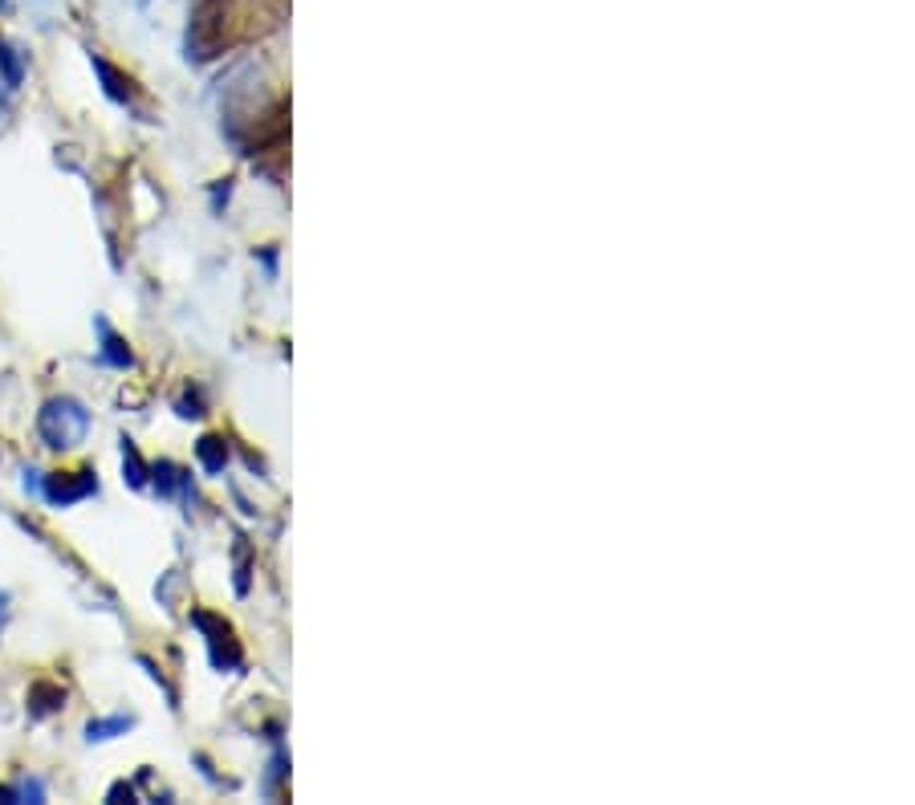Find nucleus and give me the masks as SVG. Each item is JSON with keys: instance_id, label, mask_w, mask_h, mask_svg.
<instances>
[{"instance_id": "obj_11", "label": "nucleus", "mask_w": 915, "mask_h": 805, "mask_svg": "<svg viewBox=\"0 0 915 805\" xmlns=\"http://www.w3.org/2000/svg\"><path fill=\"white\" fill-rule=\"evenodd\" d=\"M0 9H9V0H0Z\"/></svg>"}, {"instance_id": "obj_1", "label": "nucleus", "mask_w": 915, "mask_h": 805, "mask_svg": "<svg viewBox=\"0 0 915 805\" xmlns=\"http://www.w3.org/2000/svg\"><path fill=\"white\" fill-rule=\"evenodd\" d=\"M37 427L49 448H78L90 431V411L78 399H49Z\"/></svg>"}, {"instance_id": "obj_10", "label": "nucleus", "mask_w": 915, "mask_h": 805, "mask_svg": "<svg viewBox=\"0 0 915 805\" xmlns=\"http://www.w3.org/2000/svg\"><path fill=\"white\" fill-rule=\"evenodd\" d=\"M127 728H131V716H114V720H90L86 736H90V740H110V736L127 732Z\"/></svg>"}, {"instance_id": "obj_7", "label": "nucleus", "mask_w": 915, "mask_h": 805, "mask_svg": "<svg viewBox=\"0 0 915 805\" xmlns=\"http://www.w3.org/2000/svg\"><path fill=\"white\" fill-rule=\"evenodd\" d=\"M196 456H200V464H204V472H224V464H228V444L220 440V436H204L200 444H196Z\"/></svg>"}, {"instance_id": "obj_6", "label": "nucleus", "mask_w": 915, "mask_h": 805, "mask_svg": "<svg viewBox=\"0 0 915 805\" xmlns=\"http://www.w3.org/2000/svg\"><path fill=\"white\" fill-rule=\"evenodd\" d=\"M61 704H66V692H61L57 684H33V688H29V712H33V716H49V712H57Z\"/></svg>"}, {"instance_id": "obj_4", "label": "nucleus", "mask_w": 915, "mask_h": 805, "mask_svg": "<svg viewBox=\"0 0 915 805\" xmlns=\"http://www.w3.org/2000/svg\"><path fill=\"white\" fill-rule=\"evenodd\" d=\"M94 70H98V78L106 82V94L114 98V102H131L135 98V82L131 78H122L110 61H102V57H94Z\"/></svg>"}, {"instance_id": "obj_2", "label": "nucleus", "mask_w": 915, "mask_h": 805, "mask_svg": "<svg viewBox=\"0 0 915 805\" xmlns=\"http://www.w3.org/2000/svg\"><path fill=\"white\" fill-rule=\"evenodd\" d=\"M41 492H45L49 505L66 509V505L86 501L90 492H98V480H94V472H53V476L41 484Z\"/></svg>"}, {"instance_id": "obj_9", "label": "nucleus", "mask_w": 915, "mask_h": 805, "mask_svg": "<svg viewBox=\"0 0 915 805\" xmlns=\"http://www.w3.org/2000/svg\"><path fill=\"white\" fill-rule=\"evenodd\" d=\"M0 70H5V86H9V90H17V86H21V78H25L21 57H17V49H13V45H5V41H0Z\"/></svg>"}, {"instance_id": "obj_5", "label": "nucleus", "mask_w": 915, "mask_h": 805, "mask_svg": "<svg viewBox=\"0 0 915 805\" xmlns=\"http://www.w3.org/2000/svg\"><path fill=\"white\" fill-rule=\"evenodd\" d=\"M98 334H102V358L110 362V366H118V370H127L131 362H135V354L127 350V342H122L106 322H98Z\"/></svg>"}, {"instance_id": "obj_8", "label": "nucleus", "mask_w": 915, "mask_h": 805, "mask_svg": "<svg viewBox=\"0 0 915 805\" xmlns=\"http://www.w3.org/2000/svg\"><path fill=\"white\" fill-rule=\"evenodd\" d=\"M122 468H127V480H131L135 488L147 484V464L139 460V448H135L131 440H122Z\"/></svg>"}, {"instance_id": "obj_3", "label": "nucleus", "mask_w": 915, "mask_h": 805, "mask_svg": "<svg viewBox=\"0 0 915 805\" xmlns=\"http://www.w3.org/2000/svg\"><path fill=\"white\" fill-rule=\"evenodd\" d=\"M192 623L208 635V647H212V663H216V667H236V663H240V647H236L232 627L224 623V618H216V614H208V610H196Z\"/></svg>"}]
</instances>
